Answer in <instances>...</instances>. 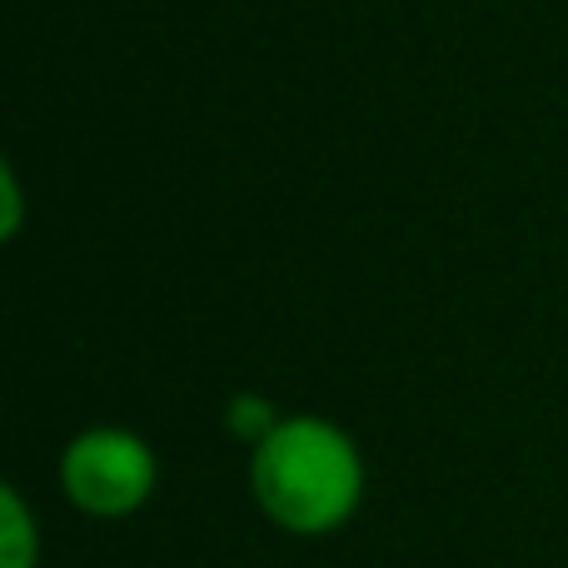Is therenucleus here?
Segmentation results:
<instances>
[{
    "label": "nucleus",
    "instance_id": "3",
    "mask_svg": "<svg viewBox=\"0 0 568 568\" xmlns=\"http://www.w3.org/2000/svg\"><path fill=\"white\" fill-rule=\"evenodd\" d=\"M45 539L30 499L16 484H0V568H40Z\"/></svg>",
    "mask_w": 568,
    "mask_h": 568
},
{
    "label": "nucleus",
    "instance_id": "5",
    "mask_svg": "<svg viewBox=\"0 0 568 568\" xmlns=\"http://www.w3.org/2000/svg\"><path fill=\"white\" fill-rule=\"evenodd\" d=\"M20 225H26V185H20L16 160L0 165V240H20Z\"/></svg>",
    "mask_w": 568,
    "mask_h": 568
},
{
    "label": "nucleus",
    "instance_id": "2",
    "mask_svg": "<svg viewBox=\"0 0 568 568\" xmlns=\"http://www.w3.org/2000/svg\"><path fill=\"white\" fill-rule=\"evenodd\" d=\"M60 499L100 524L135 519L160 494V454L145 434L125 424H90L70 434L55 459Z\"/></svg>",
    "mask_w": 568,
    "mask_h": 568
},
{
    "label": "nucleus",
    "instance_id": "4",
    "mask_svg": "<svg viewBox=\"0 0 568 568\" xmlns=\"http://www.w3.org/2000/svg\"><path fill=\"white\" fill-rule=\"evenodd\" d=\"M280 419H284L280 404L265 399L260 389H240V394H230V404H225V434L235 444H245V449H260V444L280 429Z\"/></svg>",
    "mask_w": 568,
    "mask_h": 568
},
{
    "label": "nucleus",
    "instance_id": "1",
    "mask_svg": "<svg viewBox=\"0 0 568 568\" xmlns=\"http://www.w3.org/2000/svg\"><path fill=\"white\" fill-rule=\"evenodd\" d=\"M369 489L364 449L329 414H284L280 429L250 449V494L290 539H329L359 514Z\"/></svg>",
    "mask_w": 568,
    "mask_h": 568
}]
</instances>
